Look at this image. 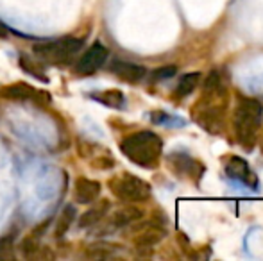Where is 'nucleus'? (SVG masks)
<instances>
[{
    "label": "nucleus",
    "instance_id": "f257e3e1",
    "mask_svg": "<svg viewBox=\"0 0 263 261\" xmlns=\"http://www.w3.org/2000/svg\"><path fill=\"white\" fill-rule=\"evenodd\" d=\"M228 86L220 72L213 70L204 81L202 95L194 108V120L211 134H220L224 129L226 111H228Z\"/></svg>",
    "mask_w": 263,
    "mask_h": 261
},
{
    "label": "nucleus",
    "instance_id": "f03ea898",
    "mask_svg": "<svg viewBox=\"0 0 263 261\" xmlns=\"http://www.w3.org/2000/svg\"><path fill=\"white\" fill-rule=\"evenodd\" d=\"M120 150L129 161L142 168H156L163 154L161 138L153 131H138L122 139Z\"/></svg>",
    "mask_w": 263,
    "mask_h": 261
},
{
    "label": "nucleus",
    "instance_id": "7ed1b4c3",
    "mask_svg": "<svg viewBox=\"0 0 263 261\" xmlns=\"http://www.w3.org/2000/svg\"><path fill=\"white\" fill-rule=\"evenodd\" d=\"M261 118H263V106L260 102L256 98L238 95L235 116H233V126H235L236 142L246 150H251L254 147V143H256Z\"/></svg>",
    "mask_w": 263,
    "mask_h": 261
},
{
    "label": "nucleus",
    "instance_id": "20e7f679",
    "mask_svg": "<svg viewBox=\"0 0 263 261\" xmlns=\"http://www.w3.org/2000/svg\"><path fill=\"white\" fill-rule=\"evenodd\" d=\"M109 190L113 195L120 198L122 202H131V204H138V202H145L151 197V185L143 179L136 177L133 174H120L109 179Z\"/></svg>",
    "mask_w": 263,
    "mask_h": 261
},
{
    "label": "nucleus",
    "instance_id": "39448f33",
    "mask_svg": "<svg viewBox=\"0 0 263 261\" xmlns=\"http://www.w3.org/2000/svg\"><path fill=\"white\" fill-rule=\"evenodd\" d=\"M81 47H83V39L61 38V39H55V42L45 43V45L34 47V52L43 61H49L52 65H65L72 61V57L79 52Z\"/></svg>",
    "mask_w": 263,
    "mask_h": 261
},
{
    "label": "nucleus",
    "instance_id": "423d86ee",
    "mask_svg": "<svg viewBox=\"0 0 263 261\" xmlns=\"http://www.w3.org/2000/svg\"><path fill=\"white\" fill-rule=\"evenodd\" d=\"M168 168L177 175V177H190L194 181H199L204 174V167L199 159H194L186 152H172L166 157Z\"/></svg>",
    "mask_w": 263,
    "mask_h": 261
},
{
    "label": "nucleus",
    "instance_id": "0eeeda50",
    "mask_svg": "<svg viewBox=\"0 0 263 261\" xmlns=\"http://www.w3.org/2000/svg\"><path fill=\"white\" fill-rule=\"evenodd\" d=\"M107 59V49L102 42H95L86 52L81 56V59L76 65V72L79 75H91L99 68H102V65Z\"/></svg>",
    "mask_w": 263,
    "mask_h": 261
},
{
    "label": "nucleus",
    "instance_id": "6e6552de",
    "mask_svg": "<svg viewBox=\"0 0 263 261\" xmlns=\"http://www.w3.org/2000/svg\"><path fill=\"white\" fill-rule=\"evenodd\" d=\"M226 174H228L229 179L240 183V185H246L249 188H256L258 186V177L254 172H251L249 165H247L246 159L238 156L229 157V161L226 163Z\"/></svg>",
    "mask_w": 263,
    "mask_h": 261
},
{
    "label": "nucleus",
    "instance_id": "1a4fd4ad",
    "mask_svg": "<svg viewBox=\"0 0 263 261\" xmlns=\"http://www.w3.org/2000/svg\"><path fill=\"white\" fill-rule=\"evenodd\" d=\"M166 231L161 226L154 222L140 224L135 229V236H133V244L136 249H151L154 245H158L159 242L165 238Z\"/></svg>",
    "mask_w": 263,
    "mask_h": 261
},
{
    "label": "nucleus",
    "instance_id": "9d476101",
    "mask_svg": "<svg viewBox=\"0 0 263 261\" xmlns=\"http://www.w3.org/2000/svg\"><path fill=\"white\" fill-rule=\"evenodd\" d=\"M143 209L138 208L136 204H131L127 202V206H122L118 208L113 215L107 218V224H106V229H122V227H127L131 224H136L143 218Z\"/></svg>",
    "mask_w": 263,
    "mask_h": 261
},
{
    "label": "nucleus",
    "instance_id": "9b49d317",
    "mask_svg": "<svg viewBox=\"0 0 263 261\" xmlns=\"http://www.w3.org/2000/svg\"><path fill=\"white\" fill-rule=\"evenodd\" d=\"M2 97L9 98V101H31V98H36V101H50V97L43 91H38L36 88H32L31 84L27 83H14L9 84L2 90Z\"/></svg>",
    "mask_w": 263,
    "mask_h": 261
},
{
    "label": "nucleus",
    "instance_id": "f8f14e48",
    "mask_svg": "<svg viewBox=\"0 0 263 261\" xmlns=\"http://www.w3.org/2000/svg\"><path fill=\"white\" fill-rule=\"evenodd\" d=\"M111 72L117 73L122 81L125 83H140V81L145 77L147 70L145 66L142 65H135V63H127V61H120L117 59L113 65H111Z\"/></svg>",
    "mask_w": 263,
    "mask_h": 261
},
{
    "label": "nucleus",
    "instance_id": "ddd939ff",
    "mask_svg": "<svg viewBox=\"0 0 263 261\" xmlns=\"http://www.w3.org/2000/svg\"><path fill=\"white\" fill-rule=\"evenodd\" d=\"M101 195V185L93 179L79 177L76 181V202L77 204H91Z\"/></svg>",
    "mask_w": 263,
    "mask_h": 261
},
{
    "label": "nucleus",
    "instance_id": "4468645a",
    "mask_svg": "<svg viewBox=\"0 0 263 261\" xmlns=\"http://www.w3.org/2000/svg\"><path fill=\"white\" fill-rule=\"evenodd\" d=\"M107 211H109V200L102 198V200L95 202L86 213H83L79 218V227H93L101 224L106 218Z\"/></svg>",
    "mask_w": 263,
    "mask_h": 261
},
{
    "label": "nucleus",
    "instance_id": "2eb2a0df",
    "mask_svg": "<svg viewBox=\"0 0 263 261\" xmlns=\"http://www.w3.org/2000/svg\"><path fill=\"white\" fill-rule=\"evenodd\" d=\"M199 83H201V73L199 72H190L186 75H183L176 88V97L177 98L188 97L190 93H194V90L199 86Z\"/></svg>",
    "mask_w": 263,
    "mask_h": 261
},
{
    "label": "nucleus",
    "instance_id": "dca6fc26",
    "mask_svg": "<svg viewBox=\"0 0 263 261\" xmlns=\"http://www.w3.org/2000/svg\"><path fill=\"white\" fill-rule=\"evenodd\" d=\"M93 98H97L99 102L109 106V108H124V102H125L124 95L118 90H106L99 95H93Z\"/></svg>",
    "mask_w": 263,
    "mask_h": 261
},
{
    "label": "nucleus",
    "instance_id": "f3484780",
    "mask_svg": "<svg viewBox=\"0 0 263 261\" xmlns=\"http://www.w3.org/2000/svg\"><path fill=\"white\" fill-rule=\"evenodd\" d=\"M73 218H76V209H73V206H66V208L63 209L61 215H59L58 226H55V236H58V238L63 236V234L70 229Z\"/></svg>",
    "mask_w": 263,
    "mask_h": 261
},
{
    "label": "nucleus",
    "instance_id": "a211bd4d",
    "mask_svg": "<svg viewBox=\"0 0 263 261\" xmlns=\"http://www.w3.org/2000/svg\"><path fill=\"white\" fill-rule=\"evenodd\" d=\"M151 116H153V122L158 124V126H166V127H183L184 126V120H181L179 116L168 115V113L156 111Z\"/></svg>",
    "mask_w": 263,
    "mask_h": 261
},
{
    "label": "nucleus",
    "instance_id": "6ab92c4d",
    "mask_svg": "<svg viewBox=\"0 0 263 261\" xmlns=\"http://www.w3.org/2000/svg\"><path fill=\"white\" fill-rule=\"evenodd\" d=\"M176 73H177V66L168 65V66H161V68L154 70L153 77H154V81H166V79H172Z\"/></svg>",
    "mask_w": 263,
    "mask_h": 261
},
{
    "label": "nucleus",
    "instance_id": "aec40b11",
    "mask_svg": "<svg viewBox=\"0 0 263 261\" xmlns=\"http://www.w3.org/2000/svg\"><path fill=\"white\" fill-rule=\"evenodd\" d=\"M113 159H111L109 156L106 157H95L93 161H91V167L99 168V170H107V168H113Z\"/></svg>",
    "mask_w": 263,
    "mask_h": 261
},
{
    "label": "nucleus",
    "instance_id": "412c9836",
    "mask_svg": "<svg viewBox=\"0 0 263 261\" xmlns=\"http://www.w3.org/2000/svg\"><path fill=\"white\" fill-rule=\"evenodd\" d=\"M36 251H38V242H36V238L29 236L27 240L24 242V254L25 256H32Z\"/></svg>",
    "mask_w": 263,
    "mask_h": 261
},
{
    "label": "nucleus",
    "instance_id": "4be33fe9",
    "mask_svg": "<svg viewBox=\"0 0 263 261\" xmlns=\"http://www.w3.org/2000/svg\"><path fill=\"white\" fill-rule=\"evenodd\" d=\"M11 245H13V238H11V236L2 238V240H0V252H6Z\"/></svg>",
    "mask_w": 263,
    "mask_h": 261
},
{
    "label": "nucleus",
    "instance_id": "5701e85b",
    "mask_svg": "<svg viewBox=\"0 0 263 261\" xmlns=\"http://www.w3.org/2000/svg\"><path fill=\"white\" fill-rule=\"evenodd\" d=\"M7 36V32H6V27H4L2 24H0V38H6Z\"/></svg>",
    "mask_w": 263,
    "mask_h": 261
}]
</instances>
